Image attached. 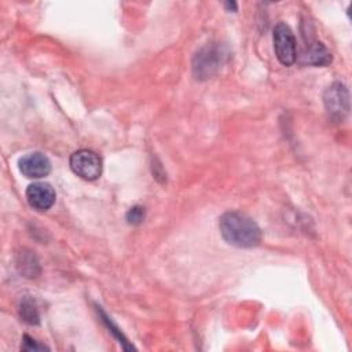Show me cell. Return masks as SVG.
Listing matches in <instances>:
<instances>
[{
  "mask_svg": "<svg viewBox=\"0 0 352 352\" xmlns=\"http://www.w3.org/2000/svg\"><path fill=\"white\" fill-rule=\"evenodd\" d=\"M223 239L236 248H253L261 241V231L256 221L241 212H226L219 220Z\"/></svg>",
  "mask_w": 352,
  "mask_h": 352,
  "instance_id": "obj_1",
  "label": "cell"
},
{
  "mask_svg": "<svg viewBox=\"0 0 352 352\" xmlns=\"http://www.w3.org/2000/svg\"><path fill=\"white\" fill-rule=\"evenodd\" d=\"M72 170L84 180H96L102 173V160L92 150H77L69 160Z\"/></svg>",
  "mask_w": 352,
  "mask_h": 352,
  "instance_id": "obj_2",
  "label": "cell"
},
{
  "mask_svg": "<svg viewBox=\"0 0 352 352\" xmlns=\"http://www.w3.org/2000/svg\"><path fill=\"white\" fill-rule=\"evenodd\" d=\"M272 40H274V50L278 60L283 66L293 65L297 58V50H296V38L292 29L286 23L279 22L274 28Z\"/></svg>",
  "mask_w": 352,
  "mask_h": 352,
  "instance_id": "obj_3",
  "label": "cell"
},
{
  "mask_svg": "<svg viewBox=\"0 0 352 352\" xmlns=\"http://www.w3.org/2000/svg\"><path fill=\"white\" fill-rule=\"evenodd\" d=\"M326 111L333 120H344L349 110V95L344 84L333 82L323 94Z\"/></svg>",
  "mask_w": 352,
  "mask_h": 352,
  "instance_id": "obj_4",
  "label": "cell"
},
{
  "mask_svg": "<svg viewBox=\"0 0 352 352\" xmlns=\"http://www.w3.org/2000/svg\"><path fill=\"white\" fill-rule=\"evenodd\" d=\"M18 168L21 173L29 179H41L51 172V162L43 153L33 151L19 158Z\"/></svg>",
  "mask_w": 352,
  "mask_h": 352,
  "instance_id": "obj_5",
  "label": "cell"
},
{
  "mask_svg": "<svg viewBox=\"0 0 352 352\" xmlns=\"http://www.w3.org/2000/svg\"><path fill=\"white\" fill-rule=\"evenodd\" d=\"M26 199L33 209L38 212H45L55 202V190L48 183L36 182L28 186Z\"/></svg>",
  "mask_w": 352,
  "mask_h": 352,
  "instance_id": "obj_6",
  "label": "cell"
},
{
  "mask_svg": "<svg viewBox=\"0 0 352 352\" xmlns=\"http://www.w3.org/2000/svg\"><path fill=\"white\" fill-rule=\"evenodd\" d=\"M221 55L219 56V50L213 48V47H206L204 50H201L192 62V70H194V76L197 78H208L210 77L216 69L219 67V62H220Z\"/></svg>",
  "mask_w": 352,
  "mask_h": 352,
  "instance_id": "obj_7",
  "label": "cell"
},
{
  "mask_svg": "<svg viewBox=\"0 0 352 352\" xmlns=\"http://www.w3.org/2000/svg\"><path fill=\"white\" fill-rule=\"evenodd\" d=\"M331 60H333L331 52L320 41L312 43L302 56V62L312 66H327L331 63Z\"/></svg>",
  "mask_w": 352,
  "mask_h": 352,
  "instance_id": "obj_8",
  "label": "cell"
},
{
  "mask_svg": "<svg viewBox=\"0 0 352 352\" xmlns=\"http://www.w3.org/2000/svg\"><path fill=\"white\" fill-rule=\"evenodd\" d=\"M16 267L28 278H36L40 274L38 260L32 252H21L16 257Z\"/></svg>",
  "mask_w": 352,
  "mask_h": 352,
  "instance_id": "obj_9",
  "label": "cell"
},
{
  "mask_svg": "<svg viewBox=\"0 0 352 352\" xmlns=\"http://www.w3.org/2000/svg\"><path fill=\"white\" fill-rule=\"evenodd\" d=\"M19 315L22 318L23 322L29 323V324H37L40 322V315L37 311V307L34 304V301H32L30 298L25 297L23 300H21L19 304Z\"/></svg>",
  "mask_w": 352,
  "mask_h": 352,
  "instance_id": "obj_10",
  "label": "cell"
},
{
  "mask_svg": "<svg viewBox=\"0 0 352 352\" xmlns=\"http://www.w3.org/2000/svg\"><path fill=\"white\" fill-rule=\"evenodd\" d=\"M144 214H146L144 208H142V206H132V208L126 212L125 219H126V221H128L129 224L138 226V224H140V223L144 220Z\"/></svg>",
  "mask_w": 352,
  "mask_h": 352,
  "instance_id": "obj_11",
  "label": "cell"
},
{
  "mask_svg": "<svg viewBox=\"0 0 352 352\" xmlns=\"http://www.w3.org/2000/svg\"><path fill=\"white\" fill-rule=\"evenodd\" d=\"M22 349L25 351H38V349H47L45 345L37 344L34 340H32L29 336H23V345Z\"/></svg>",
  "mask_w": 352,
  "mask_h": 352,
  "instance_id": "obj_12",
  "label": "cell"
},
{
  "mask_svg": "<svg viewBox=\"0 0 352 352\" xmlns=\"http://www.w3.org/2000/svg\"><path fill=\"white\" fill-rule=\"evenodd\" d=\"M224 7L227 8V11H236V8H238V6H236V3H234V1H227V3H224Z\"/></svg>",
  "mask_w": 352,
  "mask_h": 352,
  "instance_id": "obj_13",
  "label": "cell"
}]
</instances>
